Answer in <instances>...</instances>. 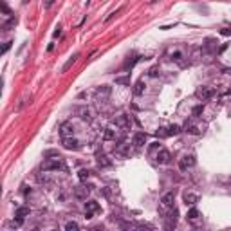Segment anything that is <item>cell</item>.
I'll return each mask as SVG.
<instances>
[{"instance_id": "cell-27", "label": "cell", "mask_w": 231, "mask_h": 231, "mask_svg": "<svg viewBox=\"0 0 231 231\" xmlns=\"http://www.w3.org/2000/svg\"><path fill=\"white\" fill-rule=\"evenodd\" d=\"M186 132H190V134H195V136H199V134H201V130H199L197 126H193V125H190V126L186 125Z\"/></svg>"}, {"instance_id": "cell-17", "label": "cell", "mask_w": 231, "mask_h": 231, "mask_svg": "<svg viewBox=\"0 0 231 231\" xmlns=\"http://www.w3.org/2000/svg\"><path fill=\"white\" fill-rule=\"evenodd\" d=\"M177 215H179V211H177L175 208H172V211H170V222H168V228H173V226L177 224Z\"/></svg>"}, {"instance_id": "cell-16", "label": "cell", "mask_w": 231, "mask_h": 231, "mask_svg": "<svg viewBox=\"0 0 231 231\" xmlns=\"http://www.w3.org/2000/svg\"><path fill=\"white\" fill-rule=\"evenodd\" d=\"M116 130L114 128H105V134H103V137H105V141H114L116 139Z\"/></svg>"}, {"instance_id": "cell-19", "label": "cell", "mask_w": 231, "mask_h": 231, "mask_svg": "<svg viewBox=\"0 0 231 231\" xmlns=\"http://www.w3.org/2000/svg\"><path fill=\"white\" fill-rule=\"evenodd\" d=\"M186 217H188V220L195 222V220H197V219L201 217V213H199V210H197V208H192V210L188 211V215H186Z\"/></svg>"}, {"instance_id": "cell-34", "label": "cell", "mask_w": 231, "mask_h": 231, "mask_svg": "<svg viewBox=\"0 0 231 231\" xmlns=\"http://www.w3.org/2000/svg\"><path fill=\"white\" fill-rule=\"evenodd\" d=\"M2 9H4V14H9V7H7V5H5V2H4V4H2Z\"/></svg>"}, {"instance_id": "cell-9", "label": "cell", "mask_w": 231, "mask_h": 231, "mask_svg": "<svg viewBox=\"0 0 231 231\" xmlns=\"http://www.w3.org/2000/svg\"><path fill=\"white\" fill-rule=\"evenodd\" d=\"M63 146L67 150H78L80 148V143L76 139H72V136H70V137H63Z\"/></svg>"}, {"instance_id": "cell-13", "label": "cell", "mask_w": 231, "mask_h": 231, "mask_svg": "<svg viewBox=\"0 0 231 231\" xmlns=\"http://www.w3.org/2000/svg\"><path fill=\"white\" fill-rule=\"evenodd\" d=\"M78 58H80V52H76V54H72V56H70V58L67 60V63H65V65L61 67V72H67V70H69V69H70V67H72V65L76 63V60H78Z\"/></svg>"}, {"instance_id": "cell-11", "label": "cell", "mask_w": 231, "mask_h": 231, "mask_svg": "<svg viewBox=\"0 0 231 231\" xmlns=\"http://www.w3.org/2000/svg\"><path fill=\"white\" fill-rule=\"evenodd\" d=\"M76 112H78V116L81 117V119H90L92 117V112H90V108L89 107H80V108H76Z\"/></svg>"}, {"instance_id": "cell-2", "label": "cell", "mask_w": 231, "mask_h": 231, "mask_svg": "<svg viewBox=\"0 0 231 231\" xmlns=\"http://www.w3.org/2000/svg\"><path fill=\"white\" fill-rule=\"evenodd\" d=\"M213 94H215V90H213L211 87H199L197 92H195V96H197L201 101H208L210 98H213Z\"/></svg>"}, {"instance_id": "cell-25", "label": "cell", "mask_w": 231, "mask_h": 231, "mask_svg": "<svg viewBox=\"0 0 231 231\" xmlns=\"http://www.w3.org/2000/svg\"><path fill=\"white\" fill-rule=\"evenodd\" d=\"M116 83H117V85H130V78H128V76L116 78Z\"/></svg>"}, {"instance_id": "cell-30", "label": "cell", "mask_w": 231, "mask_h": 231, "mask_svg": "<svg viewBox=\"0 0 231 231\" xmlns=\"http://www.w3.org/2000/svg\"><path fill=\"white\" fill-rule=\"evenodd\" d=\"M47 157H60V154H58L56 150H47V152H45V159H47Z\"/></svg>"}, {"instance_id": "cell-23", "label": "cell", "mask_w": 231, "mask_h": 231, "mask_svg": "<svg viewBox=\"0 0 231 231\" xmlns=\"http://www.w3.org/2000/svg\"><path fill=\"white\" fill-rule=\"evenodd\" d=\"M65 229H67V231H76V229H80V224H78V222H74V220H70V222H67V224H65Z\"/></svg>"}, {"instance_id": "cell-36", "label": "cell", "mask_w": 231, "mask_h": 231, "mask_svg": "<svg viewBox=\"0 0 231 231\" xmlns=\"http://www.w3.org/2000/svg\"><path fill=\"white\" fill-rule=\"evenodd\" d=\"M150 76H157V67H154V69L150 70Z\"/></svg>"}, {"instance_id": "cell-4", "label": "cell", "mask_w": 231, "mask_h": 231, "mask_svg": "<svg viewBox=\"0 0 231 231\" xmlns=\"http://www.w3.org/2000/svg\"><path fill=\"white\" fill-rule=\"evenodd\" d=\"M101 208H99V202H96V201H87L85 202V217L87 219H92V215L94 213H98Z\"/></svg>"}, {"instance_id": "cell-6", "label": "cell", "mask_w": 231, "mask_h": 231, "mask_svg": "<svg viewBox=\"0 0 231 231\" xmlns=\"http://www.w3.org/2000/svg\"><path fill=\"white\" fill-rule=\"evenodd\" d=\"M108 94H110V87H107V85L99 87V89L96 90V101H105V99L108 98Z\"/></svg>"}, {"instance_id": "cell-28", "label": "cell", "mask_w": 231, "mask_h": 231, "mask_svg": "<svg viewBox=\"0 0 231 231\" xmlns=\"http://www.w3.org/2000/svg\"><path fill=\"white\" fill-rule=\"evenodd\" d=\"M168 136H170L168 128H159L157 130V137H168Z\"/></svg>"}, {"instance_id": "cell-22", "label": "cell", "mask_w": 231, "mask_h": 231, "mask_svg": "<svg viewBox=\"0 0 231 231\" xmlns=\"http://www.w3.org/2000/svg\"><path fill=\"white\" fill-rule=\"evenodd\" d=\"M78 177H80L81 183H85V181L90 177V172H89V170H80V172H78Z\"/></svg>"}, {"instance_id": "cell-37", "label": "cell", "mask_w": 231, "mask_h": 231, "mask_svg": "<svg viewBox=\"0 0 231 231\" xmlns=\"http://www.w3.org/2000/svg\"><path fill=\"white\" fill-rule=\"evenodd\" d=\"M52 2H54V0H47V2H45V7H51V5H52Z\"/></svg>"}, {"instance_id": "cell-32", "label": "cell", "mask_w": 231, "mask_h": 231, "mask_svg": "<svg viewBox=\"0 0 231 231\" xmlns=\"http://www.w3.org/2000/svg\"><path fill=\"white\" fill-rule=\"evenodd\" d=\"M119 11H121V7H119V9H116V11H114V13H110V14H108V16H107V22H110V20H112V18H114V16H117V13H119Z\"/></svg>"}, {"instance_id": "cell-3", "label": "cell", "mask_w": 231, "mask_h": 231, "mask_svg": "<svg viewBox=\"0 0 231 231\" xmlns=\"http://www.w3.org/2000/svg\"><path fill=\"white\" fill-rule=\"evenodd\" d=\"M193 164H195V155H192V154H190V155H183L181 161H179V170H181V172H186V170L192 168Z\"/></svg>"}, {"instance_id": "cell-7", "label": "cell", "mask_w": 231, "mask_h": 231, "mask_svg": "<svg viewBox=\"0 0 231 231\" xmlns=\"http://www.w3.org/2000/svg\"><path fill=\"white\" fill-rule=\"evenodd\" d=\"M72 132H74V126H72V123H69V121H65V123L60 126V134H61V137H70Z\"/></svg>"}, {"instance_id": "cell-5", "label": "cell", "mask_w": 231, "mask_h": 231, "mask_svg": "<svg viewBox=\"0 0 231 231\" xmlns=\"http://www.w3.org/2000/svg\"><path fill=\"white\" fill-rule=\"evenodd\" d=\"M89 188L87 186H78V188H74V197L78 199V201H87V197H89Z\"/></svg>"}, {"instance_id": "cell-18", "label": "cell", "mask_w": 231, "mask_h": 231, "mask_svg": "<svg viewBox=\"0 0 231 231\" xmlns=\"http://www.w3.org/2000/svg\"><path fill=\"white\" fill-rule=\"evenodd\" d=\"M143 92H145V81L139 80V81L136 83V87H134V94H136V96H141Z\"/></svg>"}, {"instance_id": "cell-20", "label": "cell", "mask_w": 231, "mask_h": 231, "mask_svg": "<svg viewBox=\"0 0 231 231\" xmlns=\"http://www.w3.org/2000/svg\"><path fill=\"white\" fill-rule=\"evenodd\" d=\"M25 215H29V208H27V206H20V208H16L14 217H25Z\"/></svg>"}, {"instance_id": "cell-21", "label": "cell", "mask_w": 231, "mask_h": 231, "mask_svg": "<svg viewBox=\"0 0 231 231\" xmlns=\"http://www.w3.org/2000/svg\"><path fill=\"white\" fill-rule=\"evenodd\" d=\"M98 164H99V166H103V168H107V166H110L112 163L108 161V157H107V155H99V157H98Z\"/></svg>"}, {"instance_id": "cell-33", "label": "cell", "mask_w": 231, "mask_h": 231, "mask_svg": "<svg viewBox=\"0 0 231 231\" xmlns=\"http://www.w3.org/2000/svg\"><path fill=\"white\" fill-rule=\"evenodd\" d=\"M220 34H224V36H229V34H231V29H222V31H220Z\"/></svg>"}, {"instance_id": "cell-29", "label": "cell", "mask_w": 231, "mask_h": 231, "mask_svg": "<svg viewBox=\"0 0 231 231\" xmlns=\"http://www.w3.org/2000/svg\"><path fill=\"white\" fill-rule=\"evenodd\" d=\"M23 224V217H16L14 220H13V228H20Z\"/></svg>"}, {"instance_id": "cell-35", "label": "cell", "mask_w": 231, "mask_h": 231, "mask_svg": "<svg viewBox=\"0 0 231 231\" xmlns=\"http://www.w3.org/2000/svg\"><path fill=\"white\" fill-rule=\"evenodd\" d=\"M60 34H61V29H60V27H58V29H56V31H54V33H52V36H54V38H58V36H60Z\"/></svg>"}, {"instance_id": "cell-12", "label": "cell", "mask_w": 231, "mask_h": 231, "mask_svg": "<svg viewBox=\"0 0 231 231\" xmlns=\"http://www.w3.org/2000/svg\"><path fill=\"white\" fill-rule=\"evenodd\" d=\"M146 143V134L145 132H137V134H134V145L139 148V146H143Z\"/></svg>"}, {"instance_id": "cell-8", "label": "cell", "mask_w": 231, "mask_h": 231, "mask_svg": "<svg viewBox=\"0 0 231 231\" xmlns=\"http://www.w3.org/2000/svg\"><path fill=\"white\" fill-rule=\"evenodd\" d=\"M161 202H163V206H166V208H173V202H175V193H173V192L164 193V195H163V199H161Z\"/></svg>"}, {"instance_id": "cell-10", "label": "cell", "mask_w": 231, "mask_h": 231, "mask_svg": "<svg viewBox=\"0 0 231 231\" xmlns=\"http://www.w3.org/2000/svg\"><path fill=\"white\" fill-rule=\"evenodd\" d=\"M155 161H157L159 164H168V163H170V152H168V150H159Z\"/></svg>"}, {"instance_id": "cell-24", "label": "cell", "mask_w": 231, "mask_h": 231, "mask_svg": "<svg viewBox=\"0 0 231 231\" xmlns=\"http://www.w3.org/2000/svg\"><path fill=\"white\" fill-rule=\"evenodd\" d=\"M14 25H16V18H11V20H7V22L2 25V29H4V31H9V29L14 27Z\"/></svg>"}, {"instance_id": "cell-38", "label": "cell", "mask_w": 231, "mask_h": 231, "mask_svg": "<svg viewBox=\"0 0 231 231\" xmlns=\"http://www.w3.org/2000/svg\"><path fill=\"white\" fill-rule=\"evenodd\" d=\"M27 2H29V0H23V4H27Z\"/></svg>"}, {"instance_id": "cell-1", "label": "cell", "mask_w": 231, "mask_h": 231, "mask_svg": "<svg viewBox=\"0 0 231 231\" xmlns=\"http://www.w3.org/2000/svg\"><path fill=\"white\" fill-rule=\"evenodd\" d=\"M42 170H43V172H58V170L65 172L67 166H65V163H63L61 157H56V159H47V161H43Z\"/></svg>"}, {"instance_id": "cell-15", "label": "cell", "mask_w": 231, "mask_h": 231, "mask_svg": "<svg viewBox=\"0 0 231 231\" xmlns=\"http://www.w3.org/2000/svg\"><path fill=\"white\" fill-rule=\"evenodd\" d=\"M116 125H119L121 128H128V126H130V121H128L126 116H119V117L116 119Z\"/></svg>"}, {"instance_id": "cell-14", "label": "cell", "mask_w": 231, "mask_h": 231, "mask_svg": "<svg viewBox=\"0 0 231 231\" xmlns=\"http://www.w3.org/2000/svg\"><path fill=\"white\" fill-rule=\"evenodd\" d=\"M183 199H184V202H186V204H192V206L199 202V195H195V193H184V197H183Z\"/></svg>"}, {"instance_id": "cell-31", "label": "cell", "mask_w": 231, "mask_h": 231, "mask_svg": "<svg viewBox=\"0 0 231 231\" xmlns=\"http://www.w3.org/2000/svg\"><path fill=\"white\" fill-rule=\"evenodd\" d=\"M11 43H13V42H11V40H9V42H5V43H4V47H2V54H5V52H7V51H9V47H11Z\"/></svg>"}, {"instance_id": "cell-26", "label": "cell", "mask_w": 231, "mask_h": 231, "mask_svg": "<svg viewBox=\"0 0 231 231\" xmlns=\"http://www.w3.org/2000/svg\"><path fill=\"white\" fill-rule=\"evenodd\" d=\"M168 132H170V136H177V134L181 132V126H179V125H172V126L168 128Z\"/></svg>"}]
</instances>
